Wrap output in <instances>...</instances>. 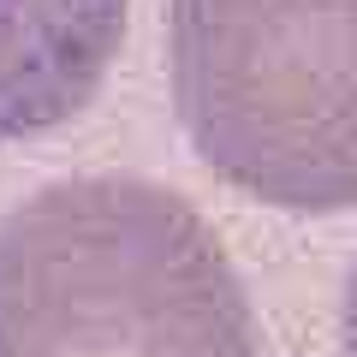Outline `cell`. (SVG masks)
I'll use <instances>...</instances> for the list:
<instances>
[{
  "label": "cell",
  "instance_id": "3",
  "mask_svg": "<svg viewBox=\"0 0 357 357\" xmlns=\"http://www.w3.org/2000/svg\"><path fill=\"white\" fill-rule=\"evenodd\" d=\"M131 0H0V149L84 114L119 60Z\"/></svg>",
  "mask_w": 357,
  "mask_h": 357
},
{
  "label": "cell",
  "instance_id": "4",
  "mask_svg": "<svg viewBox=\"0 0 357 357\" xmlns=\"http://www.w3.org/2000/svg\"><path fill=\"white\" fill-rule=\"evenodd\" d=\"M340 345H345V357H357V268H351V286H345V310H340Z\"/></svg>",
  "mask_w": 357,
  "mask_h": 357
},
{
  "label": "cell",
  "instance_id": "1",
  "mask_svg": "<svg viewBox=\"0 0 357 357\" xmlns=\"http://www.w3.org/2000/svg\"><path fill=\"white\" fill-rule=\"evenodd\" d=\"M0 357H262V333L185 197L89 173L0 220Z\"/></svg>",
  "mask_w": 357,
  "mask_h": 357
},
{
  "label": "cell",
  "instance_id": "2",
  "mask_svg": "<svg viewBox=\"0 0 357 357\" xmlns=\"http://www.w3.org/2000/svg\"><path fill=\"white\" fill-rule=\"evenodd\" d=\"M191 149L292 215L357 208V0H167Z\"/></svg>",
  "mask_w": 357,
  "mask_h": 357
}]
</instances>
